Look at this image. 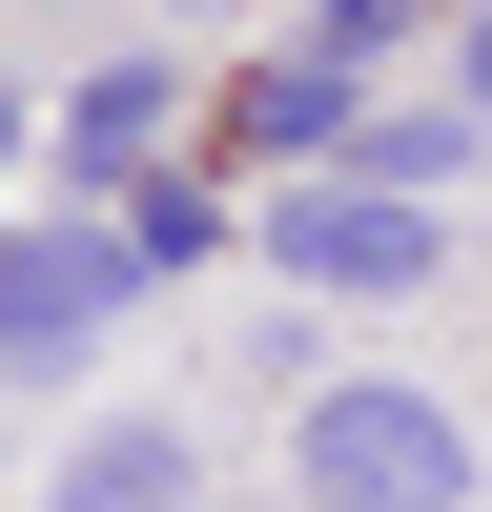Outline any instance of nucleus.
<instances>
[{
    "label": "nucleus",
    "instance_id": "nucleus-1",
    "mask_svg": "<svg viewBox=\"0 0 492 512\" xmlns=\"http://www.w3.org/2000/svg\"><path fill=\"white\" fill-rule=\"evenodd\" d=\"M287 472H308V512H472V431L390 369H349V390H308Z\"/></svg>",
    "mask_w": 492,
    "mask_h": 512
},
{
    "label": "nucleus",
    "instance_id": "nucleus-2",
    "mask_svg": "<svg viewBox=\"0 0 492 512\" xmlns=\"http://www.w3.org/2000/svg\"><path fill=\"white\" fill-rule=\"evenodd\" d=\"M267 267H287V287H328V308H349V287L390 308V287H431V267H451V226H431V205H390V185H349V164H308V185L267 205Z\"/></svg>",
    "mask_w": 492,
    "mask_h": 512
},
{
    "label": "nucleus",
    "instance_id": "nucleus-3",
    "mask_svg": "<svg viewBox=\"0 0 492 512\" xmlns=\"http://www.w3.org/2000/svg\"><path fill=\"white\" fill-rule=\"evenodd\" d=\"M123 308H144V287H123L103 226H0V369H82Z\"/></svg>",
    "mask_w": 492,
    "mask_h": 512
},
{
    "label": "nucleus",
    "instance_id": "nucleus-4",
    "mask_svg": "<svg viewBox=\"0 0 492 512\" xmlns=\"http://www.w3.org/2000/svg\"><path fill=\"white\" fill-rule=\"evenodd\" d=\"M205 492V431L185 410H123V431H82L62 472H41V512H185Z\"/></svg>",
    "mask_w": 492,
    "mask_h": 512
},
{
    "label": "nucleus",
    "instance_id": "nucleus-5",
    "mask_svg": "<svg viewBox=\"0 0 492 512\" xmlns=\"http://www.w3.org/2000/svg\"><path fill=\"white\" fill-rule=\"evenodd\" d=\"M164 123H185V62H103V82L62 103V164H82V185H123V164H144Z\"/></svg>",
    "mask_w": 492,
    "mask_h": 512
},
{
    "label": "nucleus",
    "instance_id": "nucleus-6",
    "mask_svg": "<svg viewBox=\"0 0 492 512\" xmlns=\"http://www.w3.org/2000/svg\"><path fill=\"white\" fill-rule=\"evenodd\" d=\"M246 123H267V164H349V144H369L349 62H267V82H246Z\"/></svg>",
    "mask_w": 492,
    "mask_h": 512
},
{
    "label": "nucleus",
    "instance_id": "nucleus-7",
    "mask_svg": "<svg viewBox=\"0 0 492 512\" xmlns=\"http://www.w3.org/2000/svg\"><path fill=\"white\" fill-rule=\"evenodd\" d=\"M103 246H123V287H185L205 246H226V205H205V185H123V226H103Z\"/></svg>",
    "mask_w": 492,
    "mask_h": 512
},
{
    "label": "nucleus",
    "instance_id": "nucleus-8",
    "mask_svg": "<svg viewBox=\"0 0 492 512\" xmlns=\"http://www.w3.org/2000/svg\"><path fill=\"white\" fill-rule=\"evenodd\" d=\"M390 21H410V0H328V41H349V62H369V41H390Z\"/></svg>",
    "mask_w": 492,
    "mask_h": 512
},
{
    "label": "nucleus",
    "instance_id": "nucleus-9",
    "mask_svg": "<svg viewBox=\"0 0 492 512\" xmlns=\"http://www.w3.org/2000/svg\"><path fill=\"white\" fill-rule=\"evenodd\" d=\"M451 62H472V123H492V0H472V41H451Z\"/></svg>",
    "mask_w": 492,
    "mask_h": 512
},
{
    "label": "nucleus",
    "instance_id": "nucleus-10",
    "mask_svg": "<svg viewBox=\"0 0 492 512\" xmlns=\"http://www.w3.org/2000/svg\"><path fill=\"white\" fill-rule=\"evenodd\" d=\"M185 21H267V0H185Z\"/></svg>",
    "mask_w": 492,
    "mask_h": 512
},
{
    "label": "nucleus",
    "instance_id": "nucleus-11",
    "mask_svg": "<svg viewBox=\"0 0 492 512\" xmlns=\"http://www.w3.org/2000/svg\"><path fill=\"white\" fill-rule=\"evenodd\" d=\"M0 144H21V82H0Z\"/></svg>",
    "mask_w": 492,
    "mask_h": 512
}]
</instances>
